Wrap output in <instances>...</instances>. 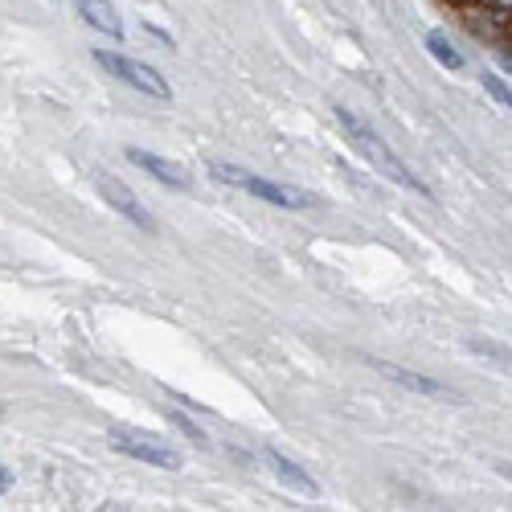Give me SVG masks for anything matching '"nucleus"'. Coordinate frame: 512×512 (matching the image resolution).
I'll return each mask as SVG.
<instances>
[{
    "label": "nucleus",
    "mask_w": 512,
    "mask_h": 512,
    "mask_svg": "<svg viewBox=\"0 0 512 512\" xmlns=\"http://www.w3.org/2000/svg\"><path fill=\"white\" fill-rule=\"evenodd\" d=\"M336 123L345 127V132H349V140L357 144V152H361V156H369V164L377 168L381 177H390L394 185H402V189H414V193H422V197L431 193V189H426V185H422V181L410 173V168H406V164H402V160L390 152V144L381 140V136L373 132L369 123H361V119H357L349 107H336Z\"/></svg>",
    "instance_id": "nucleus-1"
},
{
    "label": "nucleus",
    "mask_w": 512,
    "mask_h": 512,
    "mask_svg": "<svg viewBox=\"0 0 512 512\" xmlns=\"http://www.w3.org/2000/svg\"><path fill=\"white\" fill-rule=\"evenodd\" d=\"M209 177H218V181H226V185H234V189H242V193H250V197H259V201H267V205H279V209H304V205L312 201V197L300 193V189L279 185V181H267V177H254V173H246V168H234V164H222V160L209 164Z\"/></svg>",
    "instance_id": "nucleus-2"
},
{
    "label": "nucleus",
    "mask_w": 512,
    "mask_h": 512,
    "mask_svg": "<svg viewBox=\"0 0 512 512\" xmlns=\"http://www.w3.org/2000/svg\"><path fill=\"white\" fill-rule=\"evenodd\" d=\"M95 62H99L111 78L127 82V87L140 91V95H152V99H173V87L164 82V74H160V70H152V66H144V62H136V58L115 54V50H95Z\"/></svg>",
    "instance_id": "nucleus-3"
},
{
    "label": "nucleus",
    "mask_w": 512,
    "mask_h": 512,
    "mask_svg": "<svg viewBox=\"0 0 512 512\" xmlns=\"http://www.w3.org/2000/svg\"><path fill=\"white\" fill-rule=\"evenodd\" d=\"M107 439H111V447H115L119 455H132V459H140V463H148V467H160V472H177V467H181V455H177L173 447H164L156 435L132 431V426H115Z\"/></svg>",
    "instance_id": "nucleus-4"
},
{
    "label": "nucleus",
    "mask_w": 512,
    "mask_h": 512,
    "mask_svg": "<svg viewBox=\"0 0 512 512\" xmlns=\"http://www.w3.org/2000/svg\"><path fill=\"white\" fill-rule=\"evenodd\" d=\"M95 185H99V193H103V201L111 205V209H119L123 213V218L127 222H132L136 230H152V218H148V213H144V205L136 201V193L132 189H127V185H115L111 177H95Z\"/></svg>",
    "instance_id": "nucleus-5"
},
{
    "label": "nucleus",
    "mask_w": 512,
    "mask_h": 512,
    "mask_svg": "<svg viewBox=\"0 0 512 512\" xmlns=\"http://www.w3.org/2000/svg\"><path fill=\"white\" fill-rule=\"evenodd\" d=\"M127 160H132L136 168H144L148 177L164 181V185H173V189H189V173H185V168H181V164H173V160H164V156H156V152L127 148Z\"/></svg>",
    "instance_id": "nucleus-6"
},
{
    "label": "nucleus",
    "mask_w": 512,
    "mask_h": 512,
    "mask_svg": "<svg viewBox=\"0 0 512 512\" xmlns=\"http://www.w3.org/2000/svg\"><path fill=\"white\" fill-rule=\"evenodd\" d=\"M373 365H377V373H386L390 381H398V386H406V390H414V394H426V398H455V390H451V386H443V381H435V377L410 373V369L390 365V361H373Z\"/></svg>",
    "instance_id": "nucleus-7"
},
{
    "label": "nucleus",
    "mask_w": 512,
    "mask_h": 512,
    "mask_svg": "<svg viewBox=\"0 0 512 512\" xmlns=\"http://www.w3.org/2000/svg\"><path fill=\"white\" fill-rule=\"evenodd\" d=\"M78 13H82V21H87L91 29H99V33H107V37H119V41H123V21H119V13H115L111 0H78Z\"/></svg>",
    "instance_id": "nucleus-8"
},
{
    "label": "nucleus",
    "mask_w": 512,
    "mask_h": 512,
    "mask_svg": "<svg viewBox=\"0 0 512 512\" xmlns=\"http://www.w3.org/2000/svg\"><path fill=\"white\" fill-rule=\"evenodd\" d=\"M267 459H271V467H275V476L283 480V484H291L295 492H304V496H316V480H308L304 476V467H295L287 455H279V451H267Z\"/></svg>",
    "instance_id": "nucleus-9"
},
{
    "label": "nucleus",
    "mask_w": 512,
    "mask_h": 512,
    "mask_svg": "<svg viewBox=\"0 0 512 512\" xmlns=\"http://www.w3.org/2000/svg\"><path fill=\"white\" fill-rule=\"evenodd\" d=\"M426 50H431V58L439 62V66H447V70H463V54L447 41V33H426Z\"/></svg>",
    "instance_id": "nucleus-10"
},
{
    "label": "nucleus",
    "mask_w": 512,
    "mask_h": 512,
    "mask_svg": "<svg viewBox=\"0 0 512 512\" xmlns=\"http://www.w3.org/2000/svg\"><path fill=\"white\" fill-rule=\"evenodd\" d=\"M467 349H472V353H480V357H488V361H500L504 369H512V353H508V349H500L496 340H488V336L467 340Z\"/></svg>",
    "instance_id": "nucleus-11"
},
{
    "label": "nucleus",
    "mask_w": 512,
    "mask_h": 512,
    "mask_svg": "<svg viewBox=\"0 0 512 512\" xmlns=\"http://www.w3.org/2000/svg\"><path fill=\"white\" fill-rule=\"evenodd\" d=\"M480 82H484V91H488V95H492L496 103H504V107L512 111V87H504V82H500L496 74H484Z\"/></svg>",
    "instance_id": "nucleus-12"
},
{
    "label": "nucleus",
    "mask_w": 512,
    "mask_h": 512,
    "mask_svg": "<svg viewBox=\"0 0 512 512\" xmlns=\"http://www.w3.org/2000/svg\"><path fill=\"white\" fill-rule=\"evenodd\" d=\"M484 5H488L492 13H500V17H508V13H512V0H484Z\"/></svg>",
    "instance_id": "nucleus-13"
},
{
    "label": "nucleus",
    "mask_w": 512,
    "mask_h": 512,
    "mask_svg": "<svg viewBox=\"0 0 512 512\" xmlns=\"http://www.w3.org/2000/svg\"><path fill=\"white\" fill-rule=\"evenodd\" d=\"M13 488V476H9V467H0V496H5Z\"/></svg>",
    "instance_id": "nucleus-14"
},
{
    "label": "nucleus",
    "mask_w": 512,
    "mask_h": 512,
    "mask_svg": "<svg viewBox=\"0 0 512 512\" xmlns=\"http://www.w3.org/2000/svg\"><path fill=\"white\" fill-rule=\"evenodd\" d=\"M500 66H504V70H512V50H500Z\"/></svg>",
    "instance_id": "nucleus-15"
},
{
    "label": "nucleus",
    "mask_w": 512,
    "mask_h": 512,
    "mask_svg": "<svg viewBox=\"0 0 512 512\" xmlns=\"http://www.w3.org/2000/svg\"><path fill=\"white\" fill-rule=\"evenodd\" d=\"M455 5H467V0H455Z\"/></svg>",
    "instance_id": "nucleus-16"
}]
</instances>
